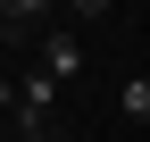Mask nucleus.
<instances>
[{
	"label": "nucleus",
	"mask_w": 150,
	"mask_h": 142,
	"mask_svg": "<svg viewBox=\"0 0 150 142\" xmlns=\"http://www.w3.org/2000/svg\"><path fill=\"white\" fill-rule=\"evenodd\" d=\"M50 100H59V84L33 67V75L17 84V134H50Z\"/></svg>",
	"instance_id": "nucleus-1"
},
{
	"label": "nucleus",
	"mask_w": 150,
	"mask_h": 142,
	"mask_svg": "<svg viewBox=\"0 0 150 142\" xmlns=\"http://www.w3.org/2000/svg\"><path fill=\"white\" fill-rule=\"evenodd\" d=\"M42 75H50V84H75V75H83V42H75L67 25L42 33Z\"/></svg>",
	"instance_id": "nucleus-2"
},
{
	"label": "nucleus",
	"mask_w": 150,
	"mask_h": 142,
	"mask_svg": "<svg viewBox=\"0 0 150 142\" xmlns=\"http://www.w3.org/2000/svg\"><path fill=\"white\" fill-rule=\"evenodd\" d=\"M117 109L134 117V126H150V75H125V92H117Z\"/></svg>",
	"instance_id": "nucleus-3"
},
{
	"label": "nucleus",
	"mask_w": 150,
	"mask_h": 142,
	"mask_svg": "<svg viewBox=\"0 0 150 142\" xmlns=\"http://www.w3.org/2000/svg\"><path fill=\"white\" fill-rule=\"evenodd\" d=\"M0 109H8V117H17V84H8V75H0Z\"/></svg>",
	"instance_id": "nucleus-4"
},
{
	"label": "nucleus",
	"mask_w": 150,
	"mask_h": 142,
	"mask_svg": "<svg viewBox=\"0 0 150 142\" xmlns=\"http://www.w3.org/2000/svg\"><path fill=\"white\" fill-rule=\"evenodd\" d=\"M17 142H50V134H17Z\"/></svg>",
	"instance_id": "nucleus-5"
}]
</instances>
